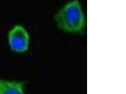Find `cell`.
I'll list each match as a JSON object with an SVG mask.
<instances>
[{"label": "cell", "mask_w": 126, "mask_h": 94, "mask_svg": "<svg viewBox=\"0 0 126 94\" xmlns=\"http://www.w3.org/2000/svg\"><path fill=\"white\" fill-rule=\"evenodd\" d=\"M54 20L59 29L68 34L80 35L86 28V18L79 0L64 4L55 14Z\"/></svg>", "instance_id": "cell-1"}, {"label": "cell", "mask_w": 126, "mask_h": 94, "mask_svg": "<svg viewBox=\"0 0 126 94\" xmlns=\"http://www.w3.org/2000/svg\"><path fill=\"white\" fill-rule=\"evenodd\" d=\"M8 42L9 46L12 51L17 53H25L29 50L30 36L25 26L17 24L9 31Z\"/></svg>", "instance_id": "cell-2"}, {"label": "cell", "mask_w": 126, "mask_h": 94, "mask_svg": "<svg viewBox=\"0 0 126 94\" xmlns=\"http://www.w3.org/2000/svg\"><path fill=\"white\" fill-rule=\"evenodd\" d=\"M0 94H26L25 83L0 78Z\"/></svg>", "instance_id": "cell-3"}]
</instances>
